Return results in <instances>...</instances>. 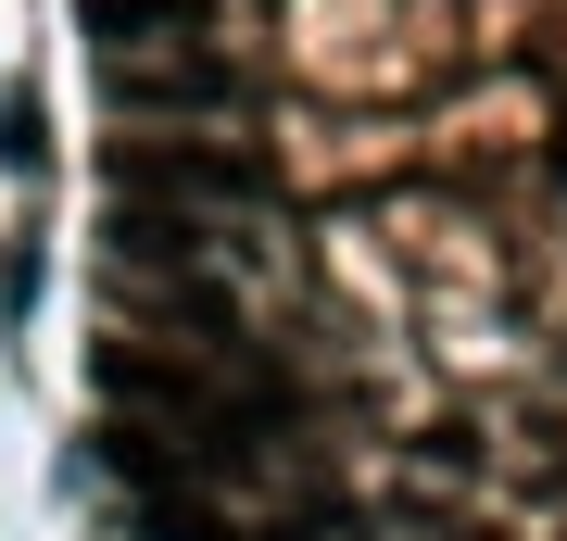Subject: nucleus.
I'll return each instance as SVG.
<instances>
[{
  "label": "nucleus",
  "mask_w": 567,
  "mask_h": 541,
  "mask_svg": "<svg viewBox=\"0 0 567 541\" xmlns=\"http://www.w3.org/2000/svg\"><path fill=\"white\" fill-rule=\"evenodd\" d=\"M0 164H13V177H39V164H51V114H39V101H0Z\"/></svg>",
  "instance_id": "423d86ee"
},
{
  "label": "nucleus",
  "mask_w": 567,
  "mask_h": 541,
  "mask_svg": "<svg viewBox=\"0 0 567 541\" xmlns=\"http://www.w3.org/2000/svg\"><path fill=\"white\" fill-rule=\"evenodd\" d=\"M102 51H152V39H203V0H76Z\"/></svg>",
  "instance_id": "20e7f679"
},
{
  "label": "nucleus",
  "mask_w": 567,
  "mask_h": 541,
  "mask_svg": "<svg viewBox=\"0 0 567 541\" xmlns=\"http://www.w3.org/2000/svg\"><path fill=\"white\" fill-rule=\"evenodd\" d=\"M126 517H140V541H227V517H203V503H189V479L126 491Z\"/></svg>",
  "instance_id": "39448f33"
},
{
  "label": "nucleus",
  "mask_w": 567,
  "mask_h": 541,
  "mask_svg": "<svg viewBox=\"0 0 567 541\" xmlns=\"http://www.w3.org/2000/svg\"><path fill=\"white\" fill-rule=\"evenodd\" d=\"M102 76H114V101H215V114L240 101V76H227L215 51H164V39L152 51H114Z\"/></svg>",
  "instance_id": "f03ea898"
},
{
  "label": "nucleus",
  "mask_w": 567,
  "mask_h": 541,
  "mask_svg": "<svg viewBox=\"0 0 567 541\" xmlns=\"http://www.w3.org/2000/svg\"><path fill=\"white\" fill-rule=\"evenodd\" d=\"M189 252H203V215H189V201H126V189H114V264L177 278Z\"/></svg>",
  "instance_id": "7ed1b4c3"
},
{
  "label": "nucleus",
  "mask_w": 567,
  "mask_h": 541,
  "mask_svg": "<svg viewBox=\"0 0 567 541\" xmlns=\"http://www.w3.org/2000/svg\"><path fill=\"white\" fill-rule=\"evenodd\" d=\"M114 189L126 201H189V215H227V201H265V164L252 152H215V139H140V152H114Z\"/></svg>",
  "instance_id": "f257e3e1"
}]
</instances>
